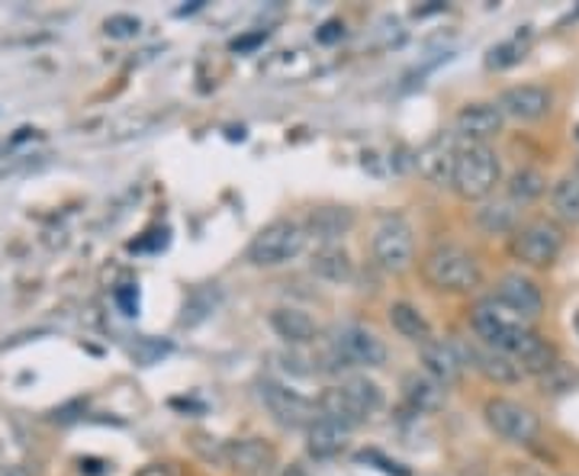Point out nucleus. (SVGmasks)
I'll return each mask as SVG.
<instances>
[{
  "label": "nucleus",
  "instance_id": "nucleus-18",
  "mask_svg": "<svg viewBox=\"0 0 579 476\" xmlns=\"http://www.w3.org/2000/svg\"><path fill=\"white\" fill-rule=\"evenodd\" d=\"M402 396H406V403H409L416 412H425V416L438 412V409L444 406V399H447L444 386L438 381H432L429 374H419V371L402 377Z\"/></svg>",
  "mask_w": 579,
  "mask_h": 476
},
{
  "label": "nucleus",
  "instance_id": "nucleus-35",
  "mask_svg": "<svg viewBox=\"0 0 579 476\" xmlns=\"http://www.w3.org/2000/svg\"><path fill=\"white\" fill-rule=\"evenodd\" d=\"M281 476H309V474H306L303 467H296V464H290L287 471H284V474H281Z\"/></svg>",
  "mask_w": 579,
  "mask_h": 476
},
{
  "label": "nucleus",
  "instance_id": "nucleus-20",
  "mask_svg": "<svg viewBox=\"0 0 579 476\" xmlns=\"http://www.w3.org/2000/svg\"><path fill=\"white\" fill-rule=\"evenodd\" d=\"M389 326L402 335V338L416 341L419 348H422L425 341H432L434 338L432 322L425 319V313H422L419 306H412V303H402V299L389 306Z\"/></svg>",
  "mask_w": 579,
  "mask_h": 476
},
{
  "label": "nucleus",
  "instance_id": "nucleus-30",
  "mask_svg": "<svg viewBox=\"0 0 579 476\" xmlns=\"http://www.w3.org/2000/svg\"><path fill=\"white\" fill-rule=\"evenodd\" d=\"M103 30H106V36H110V39H133V36H139L143 23H139V16H129V13H113V16H106Z\"/></svg>",
  "mask_w": 579,
  "mask_h": 476
},
{
  "label": "nucleus",
  "instance_id": "nucleus-17",
  "mask_svg": "<svg viewBox=\"0 0 579 476\" xmlns=\"http://www.w3.org/2000/svg\"><path fill=\"white\" fill-rule=\"evenodd\" d=\"M464 358L474 361V367H477L489 383H519L525 377L515 358H509V354H502V351H496V348H489V344H486V348H470V351H464Z\"/></svg>",
  "mask_w": 579,
  "mask_h": 476
},
{
  "label": "nucleus",
  "instance_id": "nucleus-11",
  "mask_svg": "<svg viewBox=\"0 0 579 476\" xmlns=\"http://www.w3.org/2000/svg\"><path fill=\"white\" fill-rule=\"evenodd\" d=\"M502 123H506V116H502L499 103H467L454 116V136H461L467 143L486 145L492 136L502 133Z\"/></svg>",
  "mask_w": 579,
  "mask_h": 476
},
{
  "label": "nucleus",
  "instance_id": "nucleus-2",
  "mask_svg": "<svg viewBox=\"0 0 579 476\" xmlns=\"http://www.w3.org/2000/svg\"><path fill=\"white\" fill-rule=\"evenodd\" d=\"M499 178H502V165H499V155L489 145H461L457 171H454V181H451V188L461 200H486L489 193L496 191Z\"/></svg>",
  "mask_w": 579,
  "mask_h": 476
},
{
  "label": "nucleus",
  "instance_id": "nucleus-32",
  "mask_svg": "<svg viewBox=\"0 0 579 476\" xmlns=\"http://www.w3.org/2000/svg\"><path fill=\"white\" fill-rule=\"evenodd\" d=\"M116 299H120V306H123L126 316H136V309H139V293H136L133 286H123V290L116 293Z\"/></svg>",
  "mask_w": 579,
  "mask_h": 476
},
{
  "label": "nucleus",
  "instance_id": "nucleus-13",
  "mask_svg": "<svg viewBox=\"0 0 579 476\" xmlns=\"http://www.w3.org/2000/svg\"><path fill=\"white\" fill-rule=\"evenodd\" d=\"M496 299L509 309V313H515L519 319H537L541 313H544V293H541V286L534 284L531 277L525 274H506L499 284H496Z\"/></svg>",
  "mask_w": 579,
  "mask_h": 476
},
{
  "label": "nucleus",
  "instance_id": "nucleus-39",
  "mask_svg": "<svg viewBox=\"0 0 579 476\" xmlns=\"http://www.w3.org/2000/svg\"><path fill=\"white\" fill-rule=\"evenodd\" d=\"M577 139H579V129H577Z\"/></svg>",
  "mask_w": 579,
  "mask_h": 476
},
{
  "label": "nucleus",
  "instance_id": "nucleus-4",
  "mask_svg": "<svg viewBox=\"0 0 579 476\" xmlns=\"http://www.w3.org/2000/svg\"><path fill=\"white\" fill-rule=\"evenodd\" d=\"M306 245V229L293 219H274L248 245V261L258 268H277L296 258Z\"/></svg>",
  "mask_w": 579,
  "mask_h": 476
},
{
  "label": "nucleus",
  "instance_id": "nucleus-25",
  "mask_svg": "<svg viewBox=\"0 0 579 476\" xmlns=\"http://www.w3.org/2000/svg\"><path fill=\"white\" fill-rule=\"evenodd\" d=\"M529 48H531V30H519L512 39H502L499 46L489 48V55H486V68H492V71H506V68L519 65V61L529 55Z\"/></svg>",
  "mask_w": 579,
  "mask_h": 476
},
{
  "label": "nucleus",
  "instance_id": "nucleus-27",
  "mask_svg": "<svg viewBox=\"0 0 579 476\" xmlns=\"http://www.w3.org/2000/svg\"><path fill=\"white\" fill-rule=\"evenodd\" d=\"M264 71L271 78H277V81H303V78H309L316 71V61L306 52L296 48V52H281Z\"/></svg>",
  "mask_w": 579,
  "mask_h": 476
},
{
  "label": "nucleus",
  "instance_id": "nucleus-23",
  "mask_svg": "<svg viewBox=\"0 0 579 476\" xmlns=\"http://www.w3.org/2000/svg\"><path fill=\"white\" fill-rule=\"evenodd\" d=\"M477 223L489 236L515 233L519 229V206L512 200H489L477 209Z\"/></svg>",
  "mask_w": 579,
  "mask_h": 476
},
{
  "label": "nucleus",
  "instance_id": "nucleus-21",
  "mask_svg": "<svg viewBox=\"0 0 579 476\" xmlns=\"http://www.w3.org/2000/svg\"><path fill=\"white\" fill-rule=\"evenodd\" d=\"M319 419H329L332 426H338V429L344 431L357 429L361 422H367V419L361 416V409L348 399V393H344L341 386H332V389L322 393V399H319Z\"/></svg>",
  "mask_w": 579,
  "mask_h": 476
},
{
  "label": "nucleus",
  "instance_id": "nucleus-3",
  "mask_svg": "<svg viewBox=\"0 0 579 476\" xmlns=\"http://www.w3.org/2000/svg\"><path fill=\"white\" fill-rule=\"evenodd\" d=\"M470 322H474L477 338H483L489 348H496V351H502V354H509V358H515V351L522 348V341H525L531 332L529 326H525V319H519L515 313H509L496 296L480 299V303L474 306Z\"/></svg>",
  "mask_w": 579,
  "mask_h": 476
},
{
  "label": "nucleus",
  "instance_id": "nucleus-6",
  "mask_svg": "<svg viewBox=\"0 0 579 476\" xmlns=\"http://www.w3.org/2000/svg\"><path fill=\"white\" fill-rule=\"evenodd\" d=\"M374 261L389 271V274H402L412 268L416 261V238H412V226L402 216H386L377 226L374 241H371Z\"/></svg>",
  "mask_w": 579,
  "mask_h": 476
},
{
  "label": "nucleus",
  "instance_id": "nucleus-36",
  "mask_svg": "<svg viewBox=\"0 0 579 476\" xmlns=\"http://www.w3.org/2000/svg\"><path fill=\"white\" fill-rule=\"evenodd\" d=\"M0 476H26V474H23L20 467H10V471H3V474H0Z\"/></svg>",
  "mask_w": 579,
  "mask_h": 476
},
{
  "label": "nucleus",
  "instance_id": "nucleus-37",
  "mask_svg": "<svg viewBox=\"0 0 579 476\" xmlns=\"http://www.w3.org/2000/svg\"><path fill=\"white\" fill-rule=\"evenodd\" d=\"M574 326H577V335H579V309H577V316H574Z\"/></svg>",
  "mask_w": 579,
  "mask_h": 476
},
{
  "label": "nucleus",
  "instance_id": "nucleus-34",
  "mask_svg": "<svg viewBox=\"0 0 579 476\" xmlns=\"http://www.w3.org/2000/svg\"><path fill=\"white\" fill-rule=\"evenodd\" d=\"M264 39V33H258V36H248V39H241V43H232V48H251L254 43H261Z\"/></svg>",
  "mask_w": 579,
  "mask_h": 476
},
{
  "label": "nucleus",
  "instance_id": "nucleus-5",
  "mask_svg": "<svg viewBox=\"0 0 579 476\" xmlns=\"http://www.w3.org/2000/svg\"><path fill=\"white\" fill-rule=\"evenodd\" d=\"M564 229L554 219H531L512 233V254L529 268H550L564 251Z\"/></svg>",
  "mask_w": 579,
  "mask_h": 476
},
{
  "label": "nucleus",
  "instance_id": "nucleus-7",
  "mask_svg": "<svg viewBox=\"0 0 579 476\" xmlns=\"http://www.w3.org/2000/svg\"><path fill=\"white\" fill-rule=\"evenodd\" d=\"M483 416H486V426L496 431L499 438L512 441V444H531L537 434H541V419L537 412L515 403V399H506V396H492L486 406H483Z\"/></svg>",
  "mask_w": 579,
  "mask_h": 476
},
{
  "label": "nucleus",
  "instance_id": "nucleus-19",
  "mask_svg": "<svg viewBox=\"0 0 579 476\" xmlns=\"http://www.w3.org/2000/svg\"><path fill=\"white\" fill-rule=\"evenodd\" d=\"M271 329L281 335L290 344H309L316 338V322L309 313L296 309V306H281L271 313Z\"/></svg>",
  "mask_w": 579,
  "mask_h": 476
},
{
  "label": "nucleus",
  "instance_id": "nucleus-33",
  "mask_svg": "<svg viewBox=\"0 0 579 476\" xmlns=\"http://www.w3.org/2000/svg\"><path fill=\"white\" fill-rule=\"evenodd\" d=\"M136 476H174V474H171V467H164V464H148V467H143Z\"/></svg>",
  "mask_w": 579,
  "mask_h": 476
},
{
  "label": "nucleus",
  "instance_id": "nucleus-10",
  "mask_svg": "<svg viewBox=\"0 0 579 476\" xmlns=\"http://www.w3.org/2000/svg\"><path fill=\"white\" fill-rule=\"evenodd\" d=\"M457 155H461V143L454 133H438L434 139L419 148L416 155V168L419 174L434 184V188H444L454 181V171H457Z\"/></svg>",
  "mask_w": 579,
  "mask_h": 476
},
{
  "label": "nucleus",
  "instance_id": "nucleus-16",
  "mask_svg": "<svg viewBox=\"0 0 579 476\" xmlns=\"http://www.w3.org/2000/svg\"><path fill=\"white\" fill-rule=\"evenodd\" d=\"M354 229V213L348 206H322L306 219V236L316 238L322 248L336 245L338 238H344Z\"/></svg>",
  "mask_w": 579,
  "mask_h": 476
},
{
  "label": "nucleus",
  "instance_id": "nucleus-8",
  "mask_svg": "<svg viewBox=\"0 0 579 476\" xmlns=\"http://www.w3.org/2000/svg\"><path fill=\"white\" fill-rule=\"evenodd\" d=\"M329 344L336 348V354L344 361V367H384L386 364V344L364 326H338Z\"/></svg>",
  "mask_w": 579,
  "mask_h": 476
},
{
  "label": "nucleus",
  "instance_id": "nucleus-24",
  "mask_svg": "<svg viewBox=\"0 0 579 476\" xmlns=\"http://www.w3.org/2000/svg\"><path fill=\"white\" fill-rule=\"evenodd\" d=\"M506 200H512L515 206H525V203H534L547 193V178L537 171V168H519L509 184H506Z\"/></svg>",
  "mask_w": 579,
  "mask_h": 476
},
{
  "label": "nucleus",
  "instance_id": "nucleus-1",
  "mask_svg": "<svg viewBox=\"0 0 579 476\" xmlns=\"http://www.w3.org/2000/svg\"><path fill=\"white\" fill-rule=\"evenodd\" d=\"M422 274L441 293H474L483 284L480 261L461 245H434L422 261Z\"/></svg>",
  "mask_w": 579,
  "mask_h": 476
},
{
  "label": "nucleus",
  "instance_id": "nucleus-31",
  "mask_svg": "<svg viewBox=\"0 0 579 476\" xmlns=\"http://www.w3.org/2000/svg\"><path fill=\"white\" fill-rule=\"evenodd\" d=\"M341 36H344V23H341V20H329V23H322V30L316 33V43H319V46H336V43H341Z\"/></svg>",
  "mask_w": 579,
  "mask_h": 476
},
{
  "label": "nucleus",
  "instance_id": "nucleus-28",
  "mask_svg": "<svg viewBox=\"0 0 579 476\" xmlns=\"http://www.w3.org/2000/svg\"><path fill=\"white\" fill-rule=\"evenodd\" d=\"M341 389H344L348 399L361 409L364 419H371V416L384 406V393H381V386L374 381H367V377H351V381L341 383Z\"/></svg>",
  "mask_w": 579,
  "mask_h": 476
},
{
  "label": "nucleus",
  "instance_id": "nucleus-12",
  "mask_svg": "<svg viewBox=\"0 0 579 476\" xmlns=\"http://www.w3.org/2000/svg\"><path fill=\"white\" fill-rule=\"evenodd\" d=\"M422 364H425V374L441 386H454L467 371V358H464L461 344H454L447 338H432L422 344Z\"/></svg>",
  "mask_w": 579,
  "mask_h": 476
},
{
  "label": "nucleus",
  "instance_id": "nucleus-14",
  "mask_svg": "<svg viewBox=\"0 0 579 476\" xmlns=\"http://www.w3.org/2000/svg\"><path fill=\"white\" fill-rule=\"evenodd\" d=\"M550 103H554V97L541 84H519V88H509L506 94L499 97L502 116H512L519 123H537L541 116L550 113Z\"/></svg>",
  "mask_w": 579,
  "mask_h": 476
},
{
  "label": "nucleus",
  "instance_id": "nucleus-29",
  "mask_svg": "<svg viewBox=\"0 0 579 476\" xmlns=\"http://www.w3.org/2000/svg\"><path fill=\"white\" fill-rule=\"evenodd\" d=\"M313 271L319 274V277H326V281H348L351 277V258H348V251L344 248H338V245H329V248H322L316 258H313Z\"/></svg>",
  "mask_w": 579,
  "mask_h": 476
},
{
  "label": "nucleus",
  "instance_id": "nucleus-15",
  "mask_svg": "<svg viewBox=\"0 0 579 476\" xmlns=\"http://www.w3.org/2000/svg\"><path fill=\"white\" fill-rule=\"evenodd\" d=\"M226 464L239 476H271L277 454L271 444L258 441V438H245V441H232L226 447Z\"/></svg>",
  "mask_w": 579,
  "mask_h": 476
},
{
  "label": "nucleus",
  "instance_id": "nucleus-38",
  "mask_svg": "<svg viewBox=\"0 0 579 476\" xmlns=\"http://www.w3.org/2000/svg\"><path fill=\"white\" fill-rule=\"evenodd\" d=\"M577 178H579V158H577Z\"/></svg>",
  "mask_w": 579,
  "mask_h": 476
},
{
  "label": "nucleus",
  "instance_id": "nucleus-22",
  "mask_svg": "<svg viewBox=\"0 0 579 476\" xmlns=\"http://www.w3.org/2000/svg\"><path fill=\"white\" fill-rule=\"evenodd\" d=\"M344 434H348V431L332 426L329 419H316V422L306 429V451H309L316 461H329V457L341 454Z\"/></svg>",
  "mask_w": 579,
  "mask_h": 476
},
{
  "label": "nucleus",
  "instance_id": "nucleus-9",
  "mask_svg": "<svg viewBox=\"0 0 579 476\" xmlns=\"http://www.w3.org/2000/svg\"><path fill=\"white\" fill-rule=\"evenodd\" d=\"M261 399L268 403L271 416H274L284 429H309V426L319 419V406H316V403H309L306 396H299L296 389H287V386H281V383H261Z\"/></svg>",
  "mask_w": 579,
  "mask_h": 476
},
{
  "label": "nucleus",
  "instance_id": "nucleus-26",
  "mask_svg": "<svg viewBox=\"0 0 579 476\" xmlns=\"http://www.w3.org/2000/svg\"><path fill=\"white\" fill-rule=\"evenodd\" d=\"M550 206L557 213V219L579 226V178L577 174H567L554 184L550 191Z\"/></svg>",
  "mask_w": 579,
  "mask_h": 476
}]
</instances>
